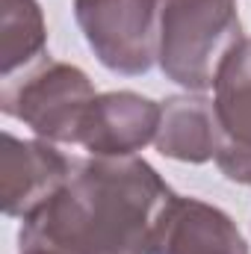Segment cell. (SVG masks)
I'll list each match as a JSON object with an SVG mask.
<instances>
[{
	"mask_svg": "<svg viewBox=\"0 0 251 254\" xmlns=\"http://www.w3.org/2000/svg\"><path fill=\"white\" fill-rule=\"evenodd\" d=\"M175 192L133 157L77 160L71 178L21 219V252L154 254V225Z\"/></svg>",
	"mask_w": 251,
	"mask_h": 254,
	"instance_id": "cell-1",
	"label": "cell"
},
{
	"mask_svg": "<svg viewBox=\"0 0 251 254\" xmlns=\"http://www.w3.org/2000/svg\"><path fill=\"white\" fill-rule=\"evenodd\" d=\"M243 39L237 0H163L157 63L172 83L207 92L222 60Z\"/></svg>",
	"mask_w": 251,
	"mask_h": 254,
	"instance_id": "cell-2",
	"label": "cell"
},
{
	"mask_svg": "<svg viewBox=\"0 0 251 254\" xmlns=\"http://www.w3.org/2000/svg\"><path fill=\"white\" fill-rule=\"evenodd\" d=\"M98 92L83 68L51 57L30 74L0 83V110L54 145H80L83 122Z\"/></svg>",
	"mask_w": 251,
	"mask_h": 254,
	"instance_id": "cell-3",
	"label": "cell"
},
{
	"mask_svg": "<svg viewBox=\"0 0 251 254\" xmlns=\"http://www.w3.org/2000/svg\"><path fill=\"white\" fill-rule=\"evenodd\" d=\"M163 0H74V21L98 63L116 74H145L157 63Z\"/></svg>",
	"mask_w": 251,
	"mask_h": 254,
	"instance_id": "cell-4",
	"label": "cell"
},
{
	"mask_svg": "<svg viewBox=\"0 0 251 254\" xmlns=\"http://www.w3.org/2000/svg\"><path fill=\"white\" fill-rule=\"evenodd\" d=\"M213 110L222 133L216 166L228 181L251 187V39H243L219 65Z\"/></svg>",
	"mask_w": 251,
	"mask_h": 254,
	"instance_id": "cell-5",
	"label": "cell"
},
{
	"mask_svg": "<svg viewBox=\"0 0 251 254\" xmlns=\"http://www.w3.org/2000/svg\"><path fill=\"white\" fill-rule=\"evenodd\" d=\"M77 160H68L54 142L45 139H18L3 130L0 151V201L9 219H27L39 204L71 178Z\"/></svg>",
	"mask_w": 251,
	"mask_h": 254,
	"instance_id": "cell-6",
	"label": "cell"
},
{
	"mask_svg": "<svg viewBox=\"0 0 251 254\" xmlns=\"http://www.w3.org/2000/svg\"><path fill=\"white\" fill-rule=\"evenodd\" d=\"M154 254H249V243L225 210L172 195L154 225Z\"/></svg>",
	"mask_w": 251,
	"mask_h": 254,
	"instance_id": "cell-7",
	"label": "cell"
},
{
	"mask_svg": "<svg viewBox=\"0 0 251 254\" xmlns=\"http://www.w3.org/2000/svg\"><path fill=\"white\" fill-rule=\"evenodd\" d=\"M163 104L136 92L98 95L86 113L80 145L92 157H133L157 139Z\"/></svg>",
	"mask_w": 251,
	"mask_h": 254,
	"instance_id": "cell-8",
	"label": "cell"
},
{
	"mask_svg": "<svg viewBox=\"0 0 251 254\" xmlns=\"http://www.w3.org/2000/svg\"><path fill=\"white\" fill-rule=\"evenodd\" d=\"M219 139L222 133H219L213 101H207L204 95H178L163 104L157 139H154L163 157L198 166L216 160Z\"/></svg>",
	"mask_w": 251,
	"mask_h": 254,
	"instance_id": "cell-9",
	"label": "cell"
},
{
	"mask_svg": "<svg viewBox=\"0 0 251 254\" xmlns=\"http://www.w3.org/2000/svg\"><path fill=\"white\" fill-rule=\"evenodd\" d=\"M48 60V24L39 0H0V77L12 83Z\"/></svg>",
	"mask_w": 251,
	"mask_h": 254,
	"instance_id": "cell-10",
	"label": "cell"
}]
</instances>
